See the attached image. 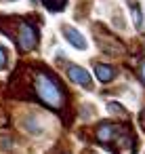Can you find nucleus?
<instances>
[{
  "instance_id": "nucleus-1",
  "label": "nucleus",
  "mask_w": 145,
  "mask_h": 154,
  "mask_svg": "<svg viewBox=\"0 0 145 154\" xmlns=\"http://www.w3.org/2000/svg\"><path fill=\"white\" fill-rule=\"evenodd\" d=\"M34 89H36L38 99L44 106H49L51 110H61L65 106V99H67L65 89L59 82V78H55L51 72L36 70L34 72Z\"/></svg>"
},
{
  "instance_id": "nucleus-2",
  "label": "nucleus",
  "mask_w": 145,
  "mask_h": 154,
  "mask_svg": "<svg viewBox=\"0 0 145 154\" xmlns=\"http://www.w3.org/2000/svg\"><path fill=\"white\" fill-rule=\"evenodd\" d=\"M13 38L17 40L19 49H21L23 53H28V51L36 49V45H38V30H36V26H32L30 21L19 19V21H17V34H15Z\"/></svg>"
},
{
  "instance_id": "nucleus-3",
  "label": "nucleus",
  "mask_w": 145,
  "mask_h": 154,
  "mask_svg": "<svg viewBox=\"0 0 145 154\" xmlns=\"http://www.w3.org/2000/svg\"><path fill=\"white\" fill-rule=\"evenodd\" d=\"M120 131H122L120 125H116V122H107V120H105V122H99V125H97L95 137H97L99 143H103V146H111L114 139L120 135Z\"/></svg>"
},
{
  "instance_id": "nucleus-4",
  "label": "nucleus",
  "mask_w": 145,
  "mask_h": 154,
  "mask_svg": "<svg viewBox=\"0 0 145 154\" xmlns=\"http://www.w3.org/2000/svg\"><path fill=\"white\" fill-rule=\"evenodd\" d=\"M116 154H132L135 152V135L130 131H120V135L114 139V143L109 146Z\"/></svg>"
},
{
  "instance_id": "nucleus-5",
  "label": "nucleus",
  "mask_w": 145,
  "mask_h": 154,
  "mask_svg": "<svg viewBox=\"0 0 145 154\" xmlns=\"http://www.w3.org/2000/svg\"><path fill=\"white\" fill-rule=\"evenodd\" d=\"M67 76H70V80L72 82H76V85H80L82 89H88V91H93V78H90V74L82 68V66H76V63H72L70 68H67Z\"/></svg>"
},
{
  "instance_id": "nucleus-6",
  "label": "nucleus",
  "mask_w": 145,
  "mask_h": 154,
  "mask_svg": "<svg viewBox=\"0 0 145 154\" xmlns=\"http://www.w3.org/2000/svg\"><path fill=\"white\" fill-rule=\"evenodd\" d=\"M61 34L65 36V40L74 47V49H78V51H84L88 45H86V40H84V36L76 30V28H72V26H67V23H63L61 26Z\"/></svg>"
},
{
  "instance_id": "nucleus-7",
  "label": "nucleus",
  "mask_w": 145,
  "mask_h": 154,
  "mask_svg": "<svg viewBox=\"0 0 145 154\" xmlns=\"http://www.w3.org/2000/svg\"><path fill=\"white\" fill-rule=\"evenodd\" d=\"M95 74L103 85H107V82H111L116 78V68L107 66V63H95Z\"/></svg>"
},
{
  "instance_id": "nucleus-8",
  "label": "nucleus",
  "mask_w": 145,
  "mask_h": 154,
  "mask_svg": "<svg viewBox=\"0 0 145 154\" xmlns=\"http://www.w3.org/2000/svg\"><path fill=\"white\" fill-rule=\"evenodd\" d=\"M126 7H128V11H130V15H132V21H135L137 30H143V13H141V9H139V5H137V2H128Z\"/></svg>"
},
{
  "instance_id": "nucleus-9",
  "label": "nucleus",
  "mask_w": 145,
  "mask_h": 154,
  "mask_svg": "<svg viewBox=\"0 0 145 154\" xmlns=\"http://www.w3.org/2000/svg\"><path fill=\"white\" fill-rule=\"evenodd\" d=\"M42 5H44L49 11H53V13H59V11L65 9L67 0H42Z\"/></svg>"
},
{
  "instance_id": "nucleus-10",
  "label": "nucleus",
  "mask_w": 145,
  "mask_h": 154,
  "mask_svg": "<svg viewBox=\"0 0 145 154\" xmlns=\"http://www.w3.org/2000/svg\"><path fill=\"white\" fill-rule=\"evenodd\" d=\"M107 110H109L111 114H120L122 118H126V116H128V112H126L120 103H116V101H109V103H107Z\"/></svg>"
},
{
  "instance_id": "nucleus-11",
  "label": "nucleus",
  "mask_w": 145,
  "mask_h": 154,
  "mask_svg": "<svg viewBox=\"0 0 145 154\" xmlns=\"http://www.w3.org/2000/svg\"><path fill=\"white\" fill-rule=\"evenodd\" d=\"M7 63H9V55H7V49L0 45V70H4L7 68Z\"/></svg>"
},
{
  "instance_id": "nucleus-12",
  "label": "nucleus",
  "mask_w": 145,
  "mask_h": 154,
  "mask_svg": "<svg viewBox=\"0 0 145 154\" xmlns=\"http://www.w3.org/2000/svg\"><path fill=\"white\" fill-rule=\"evenodd\" d=\"M13 146V141H11V137H0V148H11Z\"/></svg>"
},
{
  "instance_id": "nucleus-13",
  "label": "nucleus",
  "mask_w": 145,
  "mask_h": 154,
  "mask_svg": "<svg viewBox=\"0 0 145 154\" xmlns=\"http://www.w3.org/2000/svg\"><path fill=\"white\" fill-rule=\"evenodd\" d=\"M139 120H141V122H143V129H145V110H143V112H141V114H139Z\"/></svg>"
},
{
  "instance_id": "nucleus-14",
  "label": "nucleus",
  "mask_w": 145,
  "mask_h": 154,
  "mask_svg": "<svg viewBox=\"0 0 145 154\" xmlns=\"http://www.w3.org/2000/svg\"><path fill=\"white\" fill-rule=\"evenodd\" d=\"M141 80H143V82H145V63H143V66H141Z\"/></svg>"
}]
</instances>
